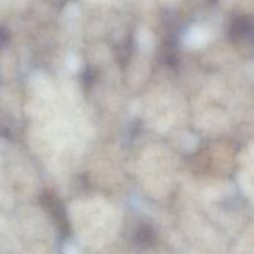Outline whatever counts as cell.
Listing matches in <instances>:
<instances>
[{"label":"cell","mask_w":254,"mask_h":254,"mask_svg":"<svg viewBox=\"0 0 254 254\" xmlns=\"http://www.w3.org/2000/svg\"><path fill=\"white\" fill-rule=\"evenodd\" d=\"M41 200L43 202V205H45V207L49 210V212L55 219L62 234L64 236L67 235L69 227H68L66 215L58 197L53 192L45 191L42 195Z\"/></svg>","instance_id":"obj_1"},{"label":"cell","mask_w":254,"mask_h":254,"mask_svg":"<svg viewBox=\"0 0 254 254\" xmlns=\"http://www.w3.org/2000/svg\"><path fill=\"white\" fill-rule=\"evenodd\" d=\"M152 239H153V232L147 226H144L143 228H141L138 231L136 236V240L140 245H148L151 243Z\"/></svg>","instance_id":"obj_2"}]
</instances>
